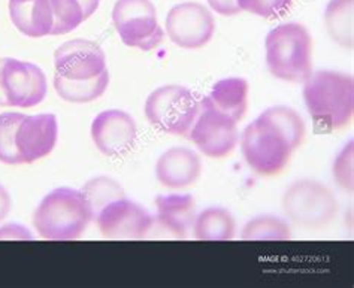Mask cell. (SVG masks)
I'll use <instances>...</instances> for the list:
<instances>
[{"label":"cell","mask_w":354,"mask_h":288,"mask_svg":"<svg viewBox=\"0 0 354 288\" xmlns=\"http://www.w3.org/2000/svg\"><path fill=\"white\" fill-rule=\"evenodd\" d=\"M283 211L287 220L304 229H323L338 215V200L320 181L304 178L292 182L283 194Z\"/></svg>","instance_id":"obj_5"},{"label":"cell","mask_w":354,"mask_h":288,"mask_svg":"<svg viewBox=\"0 0 354 288\" xmlns=\"http://www.w3.org/2000/svg\"><path fill=\"white\" fill-rule=\"evenodd\" d=\"M158 226L175 238H187L196 220V200L192 194H165L156 198Z\"/></svg>","instance_id":"obj_16"},{"label":"cell","mask_w":354,"mask_h":288,"mask_svg":"<svg viewBox=\"0 0 354 288\" xmlns=\"http://www.w3.org/2000/svg\"><path fill=\"white\" fill-rule=\"evenodd\" d=\"M59 123L54 114L26 115L17 128L15 144L23 164H32L50 155L57 144Z\"/></svg>","instance_id":"obj_14"},{"label":"cell","mask_w":354,"mask_h":288,"mask_svg":"<svg viewBox=\"0 0 354 288\" xmlns=\"http://www.w3.org/2000/svg\"><path fill=\"white\" fill-rule=\"evenodd\" d=\"M0 239L3 240H32L33 236L27 229L20 224H6L0 229Z\"/></svg>","instance_id":"obj_28"},{"label":"cell","mask_w":354,"mask_h":288,"mask_svg":"<svg viewBox=\"0 0 354 288\" xmlns=\"http://www.w3.org/2000/svg\"><path fill=\"white\" fill-rule=\"evenodd\" d=\"M248 81L244 78H226L214 84L207 99L221 113L239 123L248 106Z\"/></svg>","instance_id":"obj_18"},{"label":"cell","mask_w":354,"mask_h":288,"mask_svg":"<svg viewBox=\"0 0 354 288\" xmlns=\"http://www.w3.org/2000/svg\"><path fill=\"white\" fill-rule=\"evenodd\" d=\"M353 141H350L347 145H344V148L337 155V159H335L332 167V175L335 181L338 182L341 189L348 193L353 191Z\"/></svg>","instance_id":"obj_27"},{"label":"cell","mask_w":354,"mask_h":288,"mask_svg":"<svg viewBox=\"0 0 354 288\" xmlns=\"http://www.w3.org/2000/svg\"><path fill=\"white\" fill-rule=\"evenodd\" d=\"M12 208V199H11V194L9 191L3 187L2 184H0V221H3L8 213L11 212Z\"/></svg>","instance_id":"obj_30"},{"label":"cell","mask_w":354,"mask_h":288,"mask_svg":"<svg viewBox=\"0 0 354 288\" xmlns=\"http://www.w3.org/2000/svg\"><path fill=\"white\" fill-rule=\"evenodd\" d=\"M187 136L209 159H225L239 142L238 123L218 111L207 97L199 102V114Z\"/></svg>","instance_id":"obj_9"},{"label":"cell","mask_w":354,"mask_h":288,"mask_svg":"<svg viewBox=\"0 0 354 288\" xmlns=\"http://www.w3.org/2000/svg\"><path fill=\"white\" fill-rule=\"evenodd\" d=\"M202 175V159L189 148L174 146L165 151L156 163V178L171 190L187 189Z\"/></svg>","instance_id":"obj_15"},{"label":"cell","mask_w":354,"mask_h":288,"mask_svg":"<svg viewBox=\"0 0 354 288\" xmlns=\"http://www.w3.org/2000/svg\"><path fill=\"white\" fill-rule=\"evenodd\" d=\"M236 222L230 211L225 208H208L196 215L193 224L194 238L199 240H232Z\"/></svg>","instance_id":"obj_19"},{"label":"cell","mask_w":354,"mask_h":288,"mask_svg":"<svg viewBox=\"0 0 354 288\" xmlns=\"http://www.w3.org/2000/svg\"><path fill=\"white\" fill-rule=\"evenodd\" d=\"M306 111L319 130L333 132L346 127L354 114V81L350 73L313 72L304 82Z\"/></svg>","instance_id":"obj_1"},{"label":"cell","mask_w":354,"mask_h":288,"mask_svg":"<svg viewBox=\"0 0 354 288\" xmlns=\"http://www.w3.org/2000/svg\"><path fill=\"white\" fill-rule=\"evenodd\" d=\"M54 15V26L51 35H66L86 21L82 6L78 0H50Z\"/></svg>","instance_id":"obj_25"},{"label":"cell","mask_w":354,"mask_h":288,"mask_svg":"<svg viewBox=\"0 0 354 288\" xmlns=\"http://www.w3.org/2000/svg\"><path fill=\"white\" fill-rule=\"evenodd\" d=\"M78 2L82 6L84 17H86V20L97 11V8L100 5V0H78Z\"/></svg>","instance_id":"obj_31"},{"label":"cell","mask_w":354,"mask_h":288,"mask_svg":"<svg viewBox=\"0 0 354 288\" xmlns=\"http://www.w3.org/2000/svg\"><path fill=\"white\" fill-rule=\"evenodd\" d=\"M208 3L214 12L223 17H234L241 12V8L236 0H208Z\"/></svg>","instance_id":"obj_29"},{"label":"cell","mask_w":354,"mask_h":288,"mask_svg":"<svg viewBox=\"0 0 354 288\" xmlns=\"http://www.w3.org/2000/svg\"><path fill=\"white\" fill-rule=\"evenodd\" d=\"M169 39L184 50H199L216 32V20L207 6L198 2L175 5L166 17Z\"/></svg>","instance_id":"obj_10"},{"label":"cell","mask_w":354,"mask_h":288,"mask_svg":"<svg viewBox=\"0 0 354 288\" xmlns=\"http://www.w3.org/2000/svg\"><path fill=\"white\" fill-rule=\"evenodd\" d=\"M95 221L108 239H144L154 224L150 212L126 198L108 203Z\"/></svg>","instance_id":"obj_11"},{"label":"cell","mask_w":354,"mask_h":288,"mask_svg":"<svg viewBox=\"0 0 354 288\" xmlns=\"http://www.w3.org/2000/svg\"><path fill=\"white\" fill-rule=\"evenodd\" d=\"M266 66L271 75L287 82L304 84L313 73V38L299 23L279 24L265 41Z\"/></svg>","instance_id":"obj_3"},{"label":"cell","mask_w":354,"mask_h":288,"mask_svg":"<svg viewBox=\"0 0 354 288\" xmlns=\"http://www.w3.org/2000/svg\"><path fill=\"white\" fill-rule=\"evenodd\" d=\"M297 150L279 126L263 111L241 136V151L251 171L262 176L281 173Z\"/></svg>","instance_id":"obj_4"},{"label":"cell","mask_w":354,"mask_h":288,"mask_svg":"<svg viewBox=\"0 0 354 288\" xmlns=\"http://www.w3.org/2000/svg\"><path fill=\"white\" fill-rule=\"evenodd\" d=\"M55 73L72 81H86L106 70V55L100 45L87 39H72L54 52Z\"/></svg>","instance_id":"obj_12"},{"label":"cell","mask_w":354,"mask_h":288,"mask_svg":"<svg viewBox=\"0 0 354 288\" xmlns=\"http://www.w3.org/2000/svg\"><path fill=\"white\" fill-rule=\"evenodd\" d=\"M241 11L262 18H279L287 14L293 0H236Z\"/></svg>","instance_id":"obj_26"},{"label":"cell","mask_w":354,"mask_h":288,"mask_svg":"<svg viewBox=\"0 0 354 288\" xmlns=\"http://www.w3.org/2000/svg\"><path fill=\"white\" fill-rule=\"evenodd\" d=\"M81 193L86 198L93 220H96L99 212L104 209L108 203L114 202L117 199L124 198V190L121 185L109 176H97L93 178L84 185Z\"/></svg>","instance_id":"obj_22"},{"label":"cell","mask_w":354,"mask_h":288,"mask_svg":"<svg viewBox=\"0 0 354 288\" xmlns=\"http://www.w3.org/2000/svg\"><path fill=\"white\" fill-rule=\"evenodd\" d=\"M9 17L17 29L29 38L51 35L54 15L50 0H9Z\"/></svg>","instance_id":"obj_17"},{"label":"cell","mask_w":354,"mask_h":288,"mask_svg":"<svg viewBox=\"0 0 354 288\" xmlns=\"http://www.w3.org/2000/svg\"><path fill=\"white\" fill-rule=\"evenodd\" d=\"M290 226L275 215H259L251 218L241 231L244 240H288Z\"/></svg>","instance_id":"obj_23"},{"label":"cell","mask_w":354,"mask_h":288,"mask_svg":"<svg viewBox=\"0 0 354 288\" xmlns=\"http://www.w3.org/2000/svg\"><path fill=\"white\" fill-rule=\"evenodd\" d=\"M113 23L123 44L132 48L151 51L163 42L165 32L151 0H117Z\"/></svg>","instance_id":"obj_7"},{"label":"cell","mask_w":354,"mask_h":288,"mask_svg":"<svg viewBox=\"0 0 354 288\" xmlns=\"http://www.w3.org/2000/svg\"><path fill=\"white\" fill-rule=\"evenodd\" d=\"M26 115L20 113H3L0 114V162L5 164H23L21 157L18 154L15 136L17 128Z\"/></svg>","instance_id":"obj_24"},{"label":"cell","mask_w":354,"mask_h":288,"mask_svg":"<svg viewBox=\"0 0 354 288\" xmlns=\"http://www.w3.org/2000/svg\"><path fill=\"white\" fill-rule=\"evenodd\" d=\"M145 117L153 127L174 136H187L199 114V102L178 84L156 88L145 102Z\"/></svg>","instance_id":"obj_6"},{"label":"cell","mask_w":354,"mask_h":288,"mask_svg":"<svg viewBox=\"0 0 354 288\" xmlns=\"http://www.w3.org/2000/svg\"><path fill=\"white\" fill-rule=\"evenodd\" d=\"M109 86V72L108 69L100 73L99 77L86 81H72L62 78L55 73L54 88L57 91L60 99L71 102V104H88L104 96Z\"/></svg>","instance_id":"obj_20"},{"label":"cell","mask_w":354,"mask_h":288,"mask_svg":"<svg viewBox=\"0 0 354 288\" xmlns=\"http://www.w3.org/2000/svg\"><path fill=\"white\" fill-rule=\"evenodd\" d=\"M354 0H330L324 11V24L330 39L342 48H353Z\"/></svg>","instance_id":"obj_21"},{"label":"cell","mask_w":354,"mask_h":288,"mask_svg":"<svg viewBox=\"0 0 354 288\" xmlns=\"http://www.w3.org/2000/svg\"><path fill=\"white\" fill-rule=\"evenodd\" d=\"M91 139L106 157H121L132 150L138 127L133 117L120 109H108L96 115L91 123Z\"/></svg>","instance_id":"obj_13"},{"label":"cell","mask_w":354,"mask_h":288,"mask_svg":"<svg viewBox=\"0 0 354 288\" xmlns=\"http://www.w3.org/2000/svg\"><path fill=\"white\" fill-rule=\"evenodd\" d=\"M48 84L44 70L30 61L0 59V106L33 108L44 102Z\"/></svg>","instance_id":"obj_8"},{"label":"cell","mask_w":354,"mask_h":288,"mask_svg":"<svg viewBox=\"0 0 354 288\" xmlns=\"http://www.w3.org/2000/svg\"><path fill=\"white\" fill-rule=\"evenodd\" d=\"M93 215L80 190L60 187L46 194L33 213V227L48 240H75L84 235Z\"/></svg>","instance_id":"obj_2"}]
</instances>
